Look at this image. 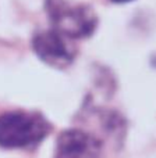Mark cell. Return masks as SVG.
<instances>
[{
  "label": "cell",
  "mask_w": 156,
  "mask_h": 158,
  "mask_svg": "<svg viewBox=\"0 0 156 158\" xmlns=\"http://www.w3.org/2000/svg\"><path fill=\"white\" fill-rule=\"evenodd\" d=\"M110 2H113V3H128V2H131V0H110Z\"/></svg>",
  "instance_id": "cell-5"
},
{
  "label": "cell",
  "mask_w": 156,
  "mask_h": 158,
  "mask_svg": "<svg viewBox=\"0 0 156 158\" xmlns=\"http://www.w3.org/2000/svg\"><path fill=\"white\" fill-rule=\"evenodd\" d=\"M102 143L81 129L61 132L56 142L55 158H100Z\"/></svg>",
  "instance_id": "cell-4"
},
{
  "label": "cell",
  "mask_w": 156,
  "mask_h": 158,
  "mask_svg": "<svg viewBox=\"0 0 156 158\" xmlns=\"http://www.w3.org/2000/svg\"><path fill=\"white\" fill-rule=\"evenodd\" d=\"M49 132V122L36 112L8 111L0 115V146L4 148H27L35 146Z\"/></svg>",
  "instance_id": "cell-2"
},
{
  "label": "cell",
  "mask_w": 156,
  "mask_h": 158,
  "mask_svg": "<svg viewBox=\"0 0 156 158\" xmlns=\"http://www.w3.org/2000/svg\"><path fill=\"white\" fill-rule=\"evenodd\" d=\"M69 40L55 29L39 31L32 38V49L46 65L63 69L71 65L75 57L74 46Z\"/></svg>",
  "instance_id": "cell-3"
},
{
  "label": "cell",
  "mask_w": 156,
  "mask_h": 158,
  "mask_svg": "<svg viewBox=\"0 0 156 158\" xmlns=\"http://www.w3.org/2000/svg\"><path fill=\"white\" fill-rule=\"evenodd\" d=\"M46 14L52 29L69 39L91 36L98 27V15L92 7L74 0H46Z\"/></svg>",
  "instance_id": "cell-1"
}]
</instances>
